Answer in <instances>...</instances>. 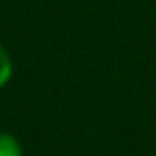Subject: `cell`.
<instances>
[{
	"instance_id": "cell-1",
	"label": "cell",
	"mask_w": 156,
	"mask_h": 156,
	"mask_svg": "<svg viewBox=\"0 0 156 156\" xmlns=\"http://www.w3.org/2000/svg\"><path fill=\"white\" fill-rule=\"evenodd\" d=\"M0 156H23V147L12 133H0Z\"/></svg>"
},
{
	"instance_id": "cell-2",
	"label": "cell",
	"mask_w": 156,
	"mask_h": 156,
	"mask_svg": "<svg viewBox=\"0 0 156 156\" xmlns=\"http://www.w3.org/2000/svg\"><path fill=\"white\" fill-rule=\"evenodd\" d=\"M12 73H14V62H12L9 53L5 51V46L0 44V87H5L9 83Z\"/></svg>"
}]
</instances>
